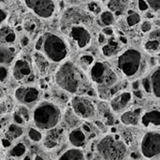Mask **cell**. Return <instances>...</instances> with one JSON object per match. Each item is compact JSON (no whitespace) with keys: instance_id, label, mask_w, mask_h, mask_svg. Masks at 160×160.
<instances>
[{"instance_id":"cell-1","label":"cell","mask_w":160,"mask_h":160,"mask_svg":"<svg viewBox=\"0 0 160 160\" xmlns=\"http://www.w3.org/2000/svg\"><path fill=\"white\" fill-rule=\"evenodd\" d=\"M56 86L67 92L68 95H84L89 97L93 91L91 82L85 71L71 60H65L60 63L53 75Z\"/></svg>"},{"instance_id":"cell-2","label":"cell","mask_w":160,"mask_h":160,"mask_svg":"<svg viewBox=\"0 0 160 160\" xmlns=\"http://www.w3.org/2000/svg\"><path fill=\"white\" fill-rule=\"evenodd\" d=\"M112 68L119 78L137 79L147 68L146 55L137 48H128L116 54L112 61Z\"/></svg>"},{"instance_id":"cell-3","label":"cell","mask_w":160,"mask_h":160,"mask_svg":"<svg viewBox=\"0 0 160 160\" xmlns=\"http://www.w3.org/2000/svg\"><path fill=\"white\" fill-rule=\"evenodd\" d=\"M35 49L54 64L65 61L70 52L68 42L65 38L52 31L41 34L36 40Z\"/></svg>"},{"instance_id":"cell-4","label":"cell","mask_w":160,"mask_h":160,"mask_svg":"<svg viewBox=\"0 0 160 160\" xmlns=\"http://www.w3.org/2000/svg\"><path fill=\"white\" fill-rule=\"evenodd\" d=\"M31 119L34 126L42 131L52 130L59 126L62 120V111L53 101H38L31 112Z\"/></svg>"},{"instance_id":"cell-5","label":"cell","mask_w":160,"mask_h":160,"mask_svg":"<svg viewBox=\"0 0 160 160\" xmlns=\"http://www.w3.org/2000/svg\"><path fill=\"white\" fill-rule=\"evenodd\" d=\"M95 154L100 159L121 160L128 158L129 148L117 132L105 134L95 143Z\"/></svg>"},{"instance_id":"cell-6","label":"cell","mask_w":160,"mask_h":160,"mask_svg":"<svg viewBox=\"0 0 160 160\" xmlns=\"http://www.w3.org/2000/svg\"><path fill=\"white\" fill-rule=\"evenodd\" d=\"M88 78L91 83L101 90L111 89L120 79L111 63L102 60L95 61L88 68Z\"/></svg>"},{"instance_id":"cell-7","label":"cell","mask_w":160,"mask_h":160,"mask_svg":"<svg viewBox=\"0 0 160 160\" xmlns=\"http://www.w3.org/2000/svg\"><path fill=\"white\" fill-rule=\"evenodd\" d=\"M73 112L81 119L92 121L96 118L98 108L94 100L89 96L75 95L70 100Z\"/></svg>"},{"instance_id":"cell-8","label":"cell","mask_w":160,"mask_h":160,"mask_svg":"<svg viewBox=\"0 0 160 160\" xmlns=\"http://www.w3.org/2000/svg\"><path fill=\"white\" fill-rule=\"evenodd\" d=\"M11 77L22 84L30 83L35 79V70L26 56H16L10 65Z\"/></svg>"},{"instance_id":"cell-9","label":"cell","mask_w":160,"mask_h":160,"mask_svg":"<svg viewBox=\"0 0 160 160\" xmlns=\"http://www.w3.org/2000/svg\"><path fill=\"white\" fill-rule=\"evenodd\" d=\"M140 155L146 159H158L160 156L159 129L148 130L140 141Z\"/></svg>"},{"instance_id":"cell-10","label":"cell","mask_w":160,"mask_h":160,"mask_svg":"<svg viewBox=\"0 0 160 160\" xmlns=\"http://www.w3.org/2000/svg\"><path fill=\"white\" fill-rule=\"evenodd\" d=\"M42 91L39 86L29 83L22 84L14 90L15 100L26 107H34L41 98Z\"/></svg>"},{"instance_id":"cell-11","label":"cell","mask_w":160,"mask_h":160,"mask_svg":"<svg viewBox=\"0 0 160 160\" xmlns=\"http://www.w3.org/2000/svg\"><path fill=\"white\" fill-rule=\"evenodd\" d=\"M68 38L79 51H86L92 44V34L82 23L73 24L68 30Z\"/></svg>"},{"instance_id":"cell-12","label":"cell","mask_w":160,"mask_h":160,"mask_svg":"<svg viewBox=\"0 0 160 160\" xmlns=\"http://www.w3.org/2000/svg\"><path fill=\"white\" fill-rule=\"evenodd\" d=\"M27 8L41 19H51L56 12L55 0H23Z\"/></svg>"},{"instance_id":"cell-13","label":"cell","mask_w":160,"mask_h":160,"mask_svg":"<svg viewBox=\"0 0 160 160\" xmlns=\"http://www.w3.org/2000/svg\"><path fill=\"white\" fill-rule=\"evenodd\" d=\"M134 101V96L131 91L123 90L112 96L110 100V110L116 114H120L131 107Z\"/></svg>"},{"instance_id":"cell-14","label":"cell","mask_w":160,"mask_h":160,"mask_svg":"<svg viewBox=\"0 0 160 160\" xmlns=\"http://www.w3.org/2000/svg\"><path fill=\"white\" fill-rule=\"evenodd\" d=\"M68 140L72 147L83 148L86 146L89 141V129L85 126H81L72 128L68 135Z\"/></svg>"},{"instance_id":"cell-15","label":"cell","mask_w":160,"mask_h":160,"mask_svg":"<svg viewBox=\"0 0 160 160\" xmlns=\"http://www.w3.org/2000/svg\"><path fill=\"white\" fill-rule=\"evenodd\" d=\"M148 130L159 129L160 126V112L159 110H150L142 113L140 118V125Z\"/></svg>"},{"instance_id":"cell-16","label":"cell","mask_w":160,"mask_h":160,"mask_svg":"<svg viewBox=\"0 0 160 160\" xmlns=\"http://www.w3.org/2000/svg\"><path fill=\"white\" fill-rule=\"evenodd\" d=\"M143 110L142 108H128L120 113V122L126 127H138Z\"/></svg>"},{"instance_id":"cell-17","label":"cell","mask_w":160,"mask_h":160,"mask_svg":"<svg viewBox=\"0 0 160 160\" xmlns=\"http://www.w3.org/2000/svg\"><path fill=\"white\" fill-rule=\"evenodd\" d=\"M32 61L38 74H40L41 76H47L50 74L52 70V62L48 58H46L40 52L37 50L34 52V53L32 54Z\"/></svg>"},{"instance_id":"cell-18","label":"cell","mask_w":160,"mask_h":160,"mask_svg":"<svg viewBox=\"0 0 160 160\" xmlns=\"http://www.w3.org/2000/svg\"><path fill=\"white\" fill-rule=\"evenodd\" d=\"M17 39L18 35L13 27L4 23L0 25V45L14 46Z\"/></svg>"},{"instance_id":"cell-19","label":"cell","mask_w":160,"mask_h":160,"mask_svg":"<svg viewBox=\"0 0 160 160\" xmlns=\"http://www.w3.org/2000/svg\"><path fill=\"white\" fill-rule=\"evenodd\" d=\"M31 119V113L29 112L28 107L20 104L15 111L12 112V120L14 123L23 127L26 126L27 123L30 121Z\"/></svg>"},{"instance_id":"cell-20","label":"cell","mask_w":160,"mask_h":160,"mask_svg":"<svg viewBox=\"0 0 160 160\" xmlns=\"http://www.w3.org/2000/svg\"><path fill=\"white\" fill-rule=\"evenodd\" d=\"M120 41L118 39V38H114V36L110 37V38L107 39V42L102 45L101 51L103 55H105L106 57H111L113 56L114 54L119 52V49H120Z\"/></svg>"},{"instance_id":"cell-21","label":"cell","mask_w":160,"mask_h":160,"mask_svg":"<svg viewBox=\"0 0 160 160\" xmlns=\"http://www.w3.org/2000/svg\"><path fill=\"white\" fill-rule=\"evenodd\" d=\"M28 154V148L23 142H17L13 145H10L8 150V157L14 159H24Z\"/></svg>"},{"instance_id":"cell-22","label":"cell","mask_w":160,"mask_h":160,"mask_svg":"<svg viewBox=\"0 0 160 160\" xmlns=\"http://www.w3.org/2000/svg\"><path fill=\"white\" fill-rule=\"evenodd\" d=\"M16 57V50L14 46L0 45V64L10 66Z\"/></svg>"},{"instance_id":"cell-23","label":"cell","mask_w":160,"mask_h":160,"mask_svg":"<svg viewBox=\"0 0 160 160\" xmlns=\"http://www.w3.org/2000/svg\"><path fill=\"white\" fill-rule=\"evenodd\" d=\"M23 131L24 130H23V128L22 126L13 122L6 128L5 139H7L10 142H12L18 140L19 138H21L23 134Z\"/></svg>"},{"instance_id":"cell-24","label":"cell","mask_w":160,"mask_h":160,"mask_svg":"<svg viewBox=\"0 0 160 160\" xmlns=\"http://www.w3.org/2000/svg\"><path fill=\"white\" fill-rule=\"evenodd\" d=\"M60 160H82L85 159V154L82 148L71 147L65 150L58 158Z\"/></svg>"},{"instance_id":"cell-25","label":"cell","mask_w":160,"mask_h":160,"mask_svg":"<svg viewBox=\"0 0 160 160\" xmlns=\"http://www.w3.org/2000/svg\"><path fill=\"white\" fill-rule=\"evenodd\" d=\"M150 77V82H151V91L152 95L159 99L160 98V68L158 66L155 68L153 72L149 74Z\"/></svg>"},{"instance_id":"cell-26","label":"cell","mask_w":160,"mask_h":160,"mask_svg":"<svg viewBox=\"0 0 160 160\" xmlns=\"http://www.w3.org/2000/svg\"><path fill=\"white\" fill-rule=\"evenodd\" d=\"M27 138L31 142L38 143V142H41L44 140L45 136H44V133L42 132L41 129L36 128L35 126H30L27 128Z\"/></svg>"},{"instance_id":"cell-27","label":"cell","mask_w":160,"mask_h":160,"mask_svg":"<svg viewBox=\"0 0 160 160\" xmlns=\"http://www.w3.org/2000/svg\"><path fill=\"white\" fill-rule=\"evenodd\" d=\"M95 62V58L91 53L82 52L79 56V66L85 71L88 70V68L92 66V64Z\"/></svg>"},{"instance_id":"cell-28","label":"cell","mask_w":160,"mask_h":160,"mask_svg":"<svg viewBox=\"0 0 160 160\" xmlns=\"http://www.w3.org/2000/svg\"><path fill=\"white\" fill-rule=\"evenodd\" d=\"M99 20L104 26H112L115 22V16L111 10H105L100 12Z\"/></svg>"},{"instance_id":"cell-29","label":"cell","mask_w":160,"mask_h":160,"mask_svg":"<svg viewBox=\"0 0 160 160\" xmlns=\"http://www.w3.org/2000/svg\"><path fill=\"white\" fill-rule=\"evenodd\" d=\"M10 77H11L10 66L0 64V84L1 85L7 84L9 82Z\"/></svg>"},{"instance_id":"cell-30","label":"cell","mask_w":160,"mask_h":160,"mask_svg":"<svg viewBox=\"0 0 160 160\" xmlns=\"http://www.w3.org/2000/svg\"><path fill=\"white\" fill-rule=\"evenodd\" d=\"M143 49L149 53H158L160 49L159 39H148V41L144 43Z\"/></svg>"},{"instance_id":"cell-31","label":"cell","mask_w":160,"mask_h":160,"mask_svg":"<svg viewBox=\"0 0 160 160\" xmlns=\"http://www.w3.org/2000/svg\"><path fill=\"white\" fill-rule=\"evenodd\" d=\"M126 22L129 27L136 26L137 24H139L141 22V15L136 11L129 10L128 13V16L126 18Z\"/></svg>"},{"instance_id":"cell-32","label":"cell","mask_w":160,"mask_h":160,"mask_svg":"<svg viewBox=\"0 0 160 160\" xmlns=\"http://www.w3.org/2000/svg\"><path fill=\"white\" fill-rule=\"evenodd\" d=\"M141 85L142 88L143 89V91L147 94H151V82H150V77L149 75L145 76L144 78H142V80L141 81Z\"/></svg>"},{"instance_id":"cell-33","label":"cell","mask_w":160,"mask_h":160,"mask_svg":"<svg viewBox=\"0 0 160 160\" xmlns=\"http://www.w3.org/2000/svg\"><path fill=\"white\" fill-rule=\"evenodd\" d=\"M153 28V23L149 20H144L141 23V30L142 33H149Z\"/></svg>"},{"instance_id":"cell-34","label":"cell","mask_w":160,"mask_h":160,"mask_svg":"<svg viewBox=\"0 0 160 160\" xmlns=\"http://www.w3.org/2000/svg\"><path fill=\"white\" fill-rule=\"evenodd\" d=\"M87 8H88V10L94 14H98L101 12V8L98 5V3H97V2H90L88 4Z\"/></svg>"},{"instance_id":"cell-35","label":"cell","mask_w":160,"mask_h":160,"mask_svg":"<svg viewBox=\"0 0 160 160\" xmlns=\"http://www.w3.org/2000/svg\"><path fill=\"white\" fill-rule=\"evenodd\" d=\"M149 8H151L155 12L158 13L160 8V0H145Z\"/></svg>"},{"instance_id":"cell-36","label":"cell","mask_w":160,"mask_h":160,"mask_svg":"<svg viewBox=\"0 0 160 160\" xmlns=\"http://www.w3.org/2000/svg\"><path fill=\"white\" fill-rule=\"evenodd\" d=\"M24 28H25L26 31L32 33V32H34V31L36 30V28H37V23H36L35 22H33L32 20H30V21H28V22H25Z\"/></svg>"},{"instance_id":"cell-37","label":"cell","mask_w":160,"mask_h":160,"mask_svg":"<svg viewBox=\"0 0 160 160\" xmlns=\"http://www.w3.org/2000/svg\"><path fill=\"white\" fill-rule=\"evenodd\" d=\"M138 8L142 12H146L149 9V6L145 0H138Z\"/></svg>"},{"instance_id":"cell-38","label":"cell","mask_w":160,"mask_h":160,"mask_svg":"<svg viewBox=\"0 0 160 160\" xmlns=\"http://www.w3.org/2000/svg\"><path fill=\"white\" fill-rule=\"evenodd\" d=\"M8 15V11L5 8H3L2 7H0V25H2L6 22Z\"/></svg>"},{"instance_id":"cell-39","label":"cell","mask_w":160,"mask_h":160,"mask_svg":"<svg viewBox=\"0 0 160 160\" xmlns=\"http://www.w3.org/2000/svg\"><path fill=\"white\" fill-rule=\"evenodd\" d=\"M149 39H159V29L158 28L157 31L154 30V31H150L149 32V37H148Z\"/></svg>"},{"instance_id":"cell-40","label":"cell","mask_w":160,"mask_h":160,"mask_svg":"<svg viewBox=\"0 0 160 160\" xmlns=\"http://www.w3.org/2000/svg\"><path fill=\"white\" fill-rule=\"evenodd\" d=\"M102 33L106 37H112V36H113V29L111 26H105L102 29Z\"/></svg>"},{"instance_id":"cell-41","label":"cell","mask_w":160,"mask_h":160,"mask_svg":"<svg viewBox=\"0 0 160 160\" xmlns=\"http://www.w3.org/2000/svg\"><path fill=\"white\" fill-rule=\"evenodd\" d=\"M29 42H30V39H29V37L26 36V35H23L22 36L21 39H20V43L22 47H26L29 45Z\"/></svg>"},{"instance_id":"cell-42","label":"cell","mask_w":160,"mask_h":160,"mask_svg":"<svg viewBox=\"0 0 160 160\" xmlns=\"http://www.w3.org/2000/svg\"><path fill=\"white\" fill-rule=\"evenodd\" d=\"M107 39H108V38H107V37H106L102 32H101V33H99V35L98 36V42L101 46H102V45H104V44L107 42Z\"/></svg>"},{"instance_id":"cell-43","label":"cell","mask_w":160,"mask_h":160,"mask_svg":"<svg viewBox=\"0 0 160 160\" xmlns=\"http://www.w3.org/2000/svg\"><path fill=\"white\" fill-rule=\"evenodd\" d=\"M131 89H132V91L142 89L141 81H139V80H134V81L132 82V83H131Z\"/></svg>"},{"instance_id":"cell-44","label":"cell","mask_w":160,"mask_h":160,"mask_svg":"<svg viewBox=\"0 0 160 160\" xmlns=\"http://www.w3.org/2000/svg\"><path fill=\"white\" fill-rule=\"evenodd\" d=\"M118 39H119V41H120L121 43H123V44H126V43L128 42V38H126V36H119V37H118Z\"/></svg>"},{"instance_id":"cell-45","label":"cell","mask_w":160,"mask_h":160,"mask_svg":"<svg viewBox=\"0 0 160 160\" xmlns=\"http://www.w3.org/2000/svg\"><path fill=\"white\" fill-rule=\"evenodd\" d=\"M4 98H5V90L3 89L2 85L0 84V99H2Z\"/></svg>"},{"instance_id":"cell-46","label":"cell","mask_w":160,"mask_h":160,"mask_svg":"<svg viewBox=\"0 0 160 160\" xmlns=\"http://www.w3.org/2000/svg\"><path fill=\"white\" fill-rule=\"evenodd\" d=\"M2 147H3V146H2V141L0 140V151H1V149H2Z\"/></svg>"},{"instance_id":"cell-47","label":"cell","mask_w":160,"mask_h":160,"mask_svg":"<svg viewBox=\"0 0 160 160\" xmlns=\"http://www.w3.org/2000/svg\"><path fill=\"white\" fill-rule=\"evenodd\" d=\"M3 2H5V0H0V3H3Z\"/></svg>"},{"instance_id":"cell-48","label":"cell","mask_w":160,"mask_h":160,"mask_svg":"<svg viewBox=\"0 0 160 160\" xmlns=\"http://www.w3.org/2000/svg\"><path fill=\"white\" fill-rule=\"evenodd\" d=\"M100 1H102V2H106L107 0H100Z\"/></svg>"},{"instance_id":"cell-49","label":"cell","mask_w":160,"mask_h":160,"mask_svg":"<svg viewBox=\"0 0 160 160\" xmlns=\"http://www.w3.org/2000/svg\"><path fill=\"white\" fill-rule=\"evenodd\" d=\"M80 1H88V0H80Z\"/></svg>"},{"instance_id":"cell-50","label":"cell","mask_w":160,"mask_h":160,"mask_svg":"<svg viewBox=\"0 0 160 160\" xmlns=\"http://www.w3.org/2000/svg\"><path fill=\"white\" fill-rule=\"evenodd\" d=\"M58 1H62V0H58Z\"/></svg>"}]
</instances>
